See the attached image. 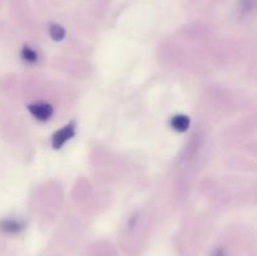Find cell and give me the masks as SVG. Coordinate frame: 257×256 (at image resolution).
I'll return each instance as SVG.
<instances>
[{
	"instance_id": "cell-1",
	"label": "cell",
	"mask_w": 257,
	"mask_h": 256,
	"mask_svg": "<svg viewBox=\"0 0 257 256\" xmlns=\"http://www.w3.org/2000/svg\"><path fill=\"white\" fill-rule=\"evenodd\" d=\"M75 135V128H74V123H69L65 127H63L62 130L57 131V132L53 135L52 138V145L55 150H59L65 142L70 140L73 136Z\"/></svg>"
},
{
	"instance_id": "cell-2",
	"label": "cell",
	"mask_w": 257,
	"mask_h": 256,
	"mask_svg": "<svg viewBox=\"0 0 257 256\" xmlns=\"http://www.w3.org/2000/svg\"><path fill=\"white\" fill-rule=\"evenodd\" d=\"M29 112L34 118L39 120H47L52 117L53 107L48 103H34L29 105Z\"/></svg>"
},
{
	"instance_id": "cell-3",
	"label": "cell",
	"mask_w": 257,
	"mask_h": 256,
	"mask_svg": "<svg viewBox=\"0 0 257 256\" xmlns=\"http://www.w3.org/2000/svg\"><path fill=\"white\" fill-rule=\"evenodd\" d=\"M171 127L177 132H185L190 127V118L187 115L178 114L171 119Z\"/></svg>"
},
{
	"instance_id": "cell-4",
	"label": "cell",
	"mask_w": 257,
	"mask_h": 256,
	"mask_svg": "<svg viewBox=\"0 0 257 256\" xmlns=\"http://www.w3.org/2000/svg\"><path fill=\"white\" fill-rule=\"evenodd\" d=\"M0 228L8 233H15L22 228V225L18 221L9 218V220H4L0 222Z\"/></svg>"
},
{
	"instance_id": "cell-5",
	"label": "cell",
	"mask_w": 257,
	"mask_h": 256,
	"mask_svg": "<svg viewBox=\"0 0 257 256\" xmlns=\"http://www.w3.org/2000/svg\"><path fill=\"white\" fill-rule=\"evenodd\" d=\"M49 33H50V37H52L54 40H62L65 35L64 28L60 27V25L58 24L50 25Z\"/></svg>"
},
{
	"instance_id": "cell-6",
	"label": "cell",
	"mask_w": 257,
	"mask_h": 256,
	"mask_svg": "<svg viewBox=\"0 0 257 256\" xmlns=\"http://www.w3.org/2000/svg\"><path fill=\"white\" fill-rule=\"evenodd\" d=\"M22 58L28 63H35L38 60V54L32 48L24 47L22 50Z\"/></svg>"
}]
</instances>
